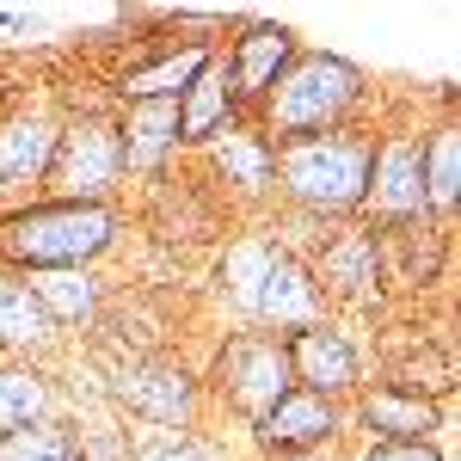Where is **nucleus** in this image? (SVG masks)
I'll use <instances>...</instances> for the list:
<instances>
[{
	"instance_id": "28",
	"label": "nucleus",
	"mask_w": 461,
	"mask_h": 461,
	"mask_svg": "<svg viewBox=\"0 0 461 461\" xmlns=\"http://www.w3.org/2000/svg\"><path fill=\"white\" fill-rule=\"evenodd\" d=\"M6 93H13V86H6V74H0V117H6Z\"/></svg>"
},
{
	"instance_id": "29",
	"label": "nucleus",
	"mask_w": 461,
	"mask_h": 461,
	"mask_svg": "<svg viewBox=\"0 0 461 461\" xmlns=\"http://www.w3.org/2000/svg\"><path fill=\"white\" fill-rule=\"evenodd\" d=\"M6 25H13V13H6V6H0V32H6Z\"/></svg>"
},
{
	"instance_id": "13",
	"label": "nucleus",
	"mask_w": 461,
	"mask_h": 461,
	"mask_svg": "<svg viewBox=\"0 0 461 461\" xmlns=\"http://www.w3.org/2000/svg\"><path fill=\"white\" fill-rule=\"evenodd\" d=\"M357 425L369 430L375 443H437V400L406 388H375L357 400Z\"/></svg>"
},
{
	"instance_id": "2",
	"label": "nucleus",
	"mask_w": 461,
	"mask_h": 461,
	"mask_svg": "<svg viewBox=\"0 0 461 461\" xmlns=\"http://www.w3.org/2000/svg\"><path fill=\"white\" fill-rule=\"evenodd\" d=\"M363 68L332 56V50H302L277 86L265 93V130L277 142H308V136H326V130H345V117L363 99Z\"/></svg>"
},
{
	"instance_id": "26",
	"label": "nucleus",
	"mask_w": 461,
	"mask_h": 461,
	"mask_svg": "<svg viewBox=\"0 0 461 461\" xmlns=\"http://www.w3.org/2000/svg\"><path fill=\"white\" fill-rule=\"evenodd\" d=\"M363 461H443L437 443H369Z\"/></svg>"
},
{
	"instance_id": "4",
	"label": "nucleus",
	"mask_w": 461,
	"mask_h": 461,
	"mask_svg": "<svg viewBox=\"0 0 461 461\" xmlns=\"http://www.w3.org/2000/svg\"><path fill=\"white\" fill-rule=\"evenodd\" d=\"M123 178V142L111 117H74L56 136V160H50V197L56 203H111Z\"/></svg>"
},
{
	"instance_id": "9",
	"label": "nucleus",
	"mask_w": 461,
	"mask_h": 461,
	"mask_svg": "<svg viewBox=\"0 0 461 461\" xmlns=\"http://www.w3.org/2000/svg\"><path fill=\"white\" fill-rule=\"evenodd\" d=\"M363 203L382 221H393V228L430 215L425 173H419V136H388L382 148H369V191H363Z\"/></svg>"
},
{
	"instance_id": "11",
	"label": "nucleus",
	"mask_w": 461,
	"mask_h": 461,
	"mask_svg": "<svg viewBox=\"0 0 461 461\" xmlns=\"http://www.w3.org/2000/svg\"><path fill=\"white\" fill-rule=\"evenodd\" d=\"M62 123L50 111H13L0 117V191H37L56 160Z\"/></svg>"
},
{
	"instance_id": "20",
	"label": "nucleus",
	"mask_w": 461,
	"mask_h": 461,
	"mask_svg": "<svg viewBox=\"0 0 461 461\" xmlns=\"http://www.w3.org/2000/svg\"><path fill=\"white\" fill-rule=\"evenodd\" d=\"M25 284L56 326H80V320L99 314V277L93 271H32Z\"/></svg>"
},
{
	"instance_id": "10",
	"label": "nucleus",
	"mask_w": 461,
	"mask_h": 461,
	"mask_svg": "<svg viewBox=\"0 0 461 461\" xmlns=\"http://www.w3.org/2000/svg\"><path fill=\"white\" fill-rule=\"evenodd\" d=\"M295 56H302V43H295L289 25H247V32L234 37V50L221 56L234 99H240V105H265V93L277 86V74H284Z\"/></svg>"
},
{
	"instance_id": "19",
	"label": "nucleus",
	"mask_w": 461,
	"mask_h": 461,
	"mask_svg": "<svg viewBox=\"0 0 461 461\" xmlns=\"http://www.w3.org/2000/svg\"><path fill=\"white\" fill-rule=\"evenodd\" d=\"M215 167L228 173V185H240L247 197H258V191H271L277 185V160H271V142L258 136V130H221L215 136Z\"/></svg>"
},
{
	"instance_id": "7",
	"label": "nucleus",
	"mask_w": 461,
	"mask_h": 461,
	"mask_svg": "<svg viewBox=\"0 0 461 461\" xmlns=\"http://www.w3.org/2000/svg\"><path fill=\"white\" fill-rule=\"evenodd\" d=\"M252 437L258 449L277 461V456H314V449H332L345 437V406L339 400H320L308 388H289L265 419H252Z\"/></svg>"
},
{
	"instance_id": "12",
	"label": "nucleus",
	"mask_w": 461,
	"mask_h": 461,
	"mask_svg": "<svg viewBox=\"0 0 461 461\" xmlns=\"http://www.w3.org/2000/svg\"><path fill=\"white\" fill-rule=\"evenodd\" d=\"M252 314L271 320V326H289V332H295V326H308V320H320V284H314V271L277 247V252H271V265H265V277H258Z\"/></svg>"
},
{
	"instance_id": "14",
	"label": "nucleus",
	"mask_w": 461,
	"mask_h": 461,
	"mask_svg": "<svg viewBox=\"0 0 461 461\" xmlns=\"http://www.w3.org/2000/svg\"><path fill=\"white\" fill-rule=\"evenodd\" d=\"M234 111H240V99H234L228 68L215 56L210 68L178 93V142H215L221 130H234Z\"/></svg>"
},
{
	"instance_id": "24",
	"label": "nucleus",
	"mask_w": 461,
	"mask_h": 461,
	"mask_svg": "<svg viewBox=\"0 0 461 461\" xmlns=\"http://www.w3.org/2000/svg\"><path fill=\"white\" fill-rule=\"evenodd\" d=\"M271 252L277 247H265V240H247V247H234L228 252V289L240 295V308H252V295H258V277H265V265H271Z\"/></svg>"
},
{
	"instance_id": "27",
	"label": "nucleus",
	"mask_w": 461,
	"mask_h": 461,
	"mask_svg": "<svg viewBox=\"0 0 461 461\" xmlns=\"http://www.w3.org/2000/svg\"><path fill=\"white\" fill-rule=\"evenodd\" d=\"M277 461H345L339 449H314V456H277Z\"/></svg>"
},
{
	"instance_id": "23",
	"label": "nucleus",
	"mask_w": 461,
	"mask_h": 461,
	"mask_svg": "<svg viewBox=\"0 0 461 461\" xmlns=\"http://www.w3.org/2000/svg\"><path fill=\"white\" fill-rule=\"evenodd\" d=\"M0 461H86V443L62 419H43V425L6 430L0 437Z\"/></svg>"
},
{
	"instance_id": "18",
	"label": "nucleus",
	"mask_w": 461,
	"mask_h": 461,
	"mask_svg": "<svg viewBox=\"0 0 461 461\" xmlns=\"http://www.w3.org/2000/svg\"><path fill=\"white\" fill-rule=\"evenodd\" d=\"M50 406H56L50 375L6 357V363H0V437H6V430H25V425H43Z\"/></svg>"
},
{
	"instance_id": "16",
	"label": "nucleus",
	"mask_w": 461,
	"mask_h": 461,
	"mask_svg": "<svg viewBox=\"0 0 461 461\" xmlns=\"http://www.w3.org/2000/svg\"><path fill=\"white\" fill-rule=\"evenodd\" d=\"M56 320L43 314V302L32 295V284L19 277V271H0V351H43V345H56Z\"/></svg>"
},
{
	"instance_id": "17",
	"label": "nucleus",
	"mask_w": 461,
	"mask_h": 461,
	"mask_svg": "<svg viewBox=\"0 0 461 461\" xmlns=\"http://www.w3.org/2000/svg\"><path fill=\"white\" fill-rule=\"evenodd\" d=\"M123 142V173H154L178 148V99L173 105H130V117L117 123Z\"/></svg>"
},
{
	"instance_id": "3",
	"label": "nucleus",
	"mask_w": 461,
	"mask_h": 461,
	"mask_svg": "<svg viewBox=\"0 0 461 461\" xmlns=\"http://www.w3.org/2000/svg\"><path fill=\"white\" fill-rule=\"evenodd\" d=\"M369 136L357 130H326V136H308V142H277L271 160H277V178L284 191L314 215H345L363 210V191H369Z\"/></svg>"
},
{
	"instance_id": "30",
	"label": "nucleus",
	"mask_w": 461,
	"mask_h": 461,
	"mask_svg": "<svg viewBox=\"0 0 461 461\" xmlns=\"http://www.w3.org/2000/svg\"><path fill=\"white\" fill-rule=\"evenodd\" d=\"M0 363H6V351H0Z\"/></svg>"
},
{
	"instance_id": "15",
	"label": "nucleus",
	"mask_w": 461,
	"mask_h": 461,
	"mask_svg": "<svg viewBox=\"0 0 461 461\" xmlns=\"http://www.w3.org/2000/svg\"><path fill=\"white\" fill-rule=\"evenodd\" d=\"M215 62L210 43H191V50H167L160 62H148V68H130L117 80V99L123 105H173L178 93L197 80V74Z\"/></svg>"
},
{
	"instance_id": "1",
	"label": "nucleus",
	"mask_w": 461,
	"mask_h": 461,
	"mask_svg": "<svg viewBox=\"0 0 461 461\" xmlns=\"http://www.w3.org/2000/svg\"><path fill=\"white\" fill-rule=\"evenodd\" d=\"M117 240V210L111 203H13L0 210V265H13L19 277L32 271H86L99 252Z\"/></svg>"
},
{
	"instance_id": "21",
	"label": "nucleus",
	"mask_w": 461,
	"mask_h": 461,
	"mask_svg": "<svg viewBox=\"0 0 461 461\" xmlns=\"http://www.w3.org/2000/svg\"><path fill=\"white\" fill-rule=\"evenodd\" d=\"M419 173H425V210L449 215L456 210V191H461V136L449 123L419 136Z\"/></svg>"
},
{
	"instance_id": "6",
	"label": "nucleus",
	"mask_w": 461,
	"mask_h": 461,
	"mask_svg": "<svg viewBox=\"0 0 461 461\" xmlns=\"http://www.w3.org/2000/svg\"><path fill=\"white\" fill-rule=\"evenodd\" d=\"M284 357H289V375H295V388L320 393V400H351L363 388V363H357V345L339 332V326H326V320H308V326H295L284 339Z\"/></svg>"
},
{
	"instance_id": "22",
	"label": "nucleus",
	"mask_w": 461,
	"mask_h": 461,
	"mask_svg": "<svg viewBox=\"0 0 461 461\" xmlns=\"http://www.w3.org/2000/svg\"><path fill=\"white\" fill-rule=\"evenodd\" d=\"M382 277V258H375V234H345L339 247H326V265L314 271V284H332L339 295H369Z\"/></svg>"
},
{
	"instance_id": "5",
	"label": "nucleus",
	"mask_w": 461,
	"mask_h": 461,
	"mask_svg": "<svg viewBox=\"0 0 461 461\" xmlns=\"http://www.w3.org/2000/svg\"><path fill=\"white\" fill-rule=\"evenodd\" d=\"M215 388L228 393V406H234L247 425H252V419H265V412L295 388L289 357H284V339H258V332L234 339V345L221 351V363H215Z\"/></svg>"
},
{
	"instance_id": "25",
	"label": "nucleus",
	"mask_w": 461,
	"mask_h": 461,
	"mask_svg": "<svg viewBox=\"0 0 461 461\" xmlns=\"http://www.w3.org/2000/svg\"><path fill=\"white\" fill-rule=\"evenodd\" d=\"M136 461H215V449L191 430H167V437H148L136 443Z\"/></svg>"
},
{
	"instance_id": "8",
	"label": "nucleus",
	"mask_w": 461,
	"mask_h": 461,
	"mask_svg": "<svg viewBox=\"0 0 461 461\" xmlns=\"http://www.w3.org/2000/svg\"><path fill=\"white\" fill-rule=\"evenodd\" d=\"M117 400L136 412V419H148V425L160 430H185L191 425V412H197V375L191 369H178V363H167V357H142V363H130L123 375H117Z\"/></svg>"
}]
</instances>
